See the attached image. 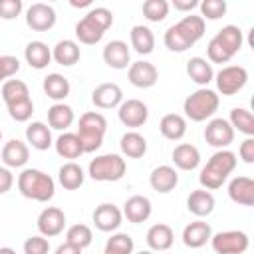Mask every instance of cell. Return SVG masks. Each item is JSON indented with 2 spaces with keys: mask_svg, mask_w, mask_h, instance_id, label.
I'll return each mask as SVG.
<instances>
[{
  "mask_svg": "<svg viewBox=\"0 0 254 254\" xmlns=\"http://www.w3.org/2000/svg\"><path fill=\"white\" fill-rule=\"evenodd\" d=\"M83 179H85L83 169H81L77 163L69 161V163H64V165L60 167L58 181H60V185H62L65 190H75V189H79V187L83 185Z\"/></svg>",
  "mask_w": 254,
  "mask_h": 254,
  "instance_id": "35",
  "label": "cell"
},
{
  "mask_svg": "<svg viewBox=\"0 0 254 254\" xmlns=\"http://www.w3.org/2000/svg\"><path fill=\"white\" fill-rule=\"evenodd\" d=\"M56 153L64 159H77L83 155V147H81V141L75 133H62L58 139H56Z\"/></svg>",
  "mask_w": 254,
  "mask_h": 254,
  "instance_id": "34",
  "label": "cell"
},
{
  "mask_svg": "<svg viewBox=\"0 0 254 254\" xmlns=\"http://www.w3.org/2000/svg\"><path fill=\"white\" fill-rule=\"evenodd\" d=\"M216 89L222 95H236L248 83V71L242 65H224L216 75Z\"/></svg>",
  "mask_w": 254,
  "mask_h": 254,
  "instance_id": "10",
  "label": "cell"
},
{
  "mask_svg": "<svg viewBox=\"0 0 254 254\" xmlns=\"http://www.w3.org/2000/svg\"><path fill=\"white\" fill-rule=\"evenodd\" d=\"M187 73L189 77L200 85V87H206L212 79H214V69H212V64L200 56H194L187 62Z\"/></svg>",
  "mask_w": 254,
  "mask_h": 254,
  "instance_id": "23",
  "label": "cell"
},
{
  "mask_svg": "<svg viewBox=\"0 0 254 254\" xmlns=\"http://www.w3.org/2000/svg\"><path fill=\"white\" fill-rule=\"evenodd\" d=\"M236 155L228 149H218L208 161L206 165L200 169L198 181L202 185L204 190H216L224 185V181L228 179V175L236 169Z\"/></svg>",
  "mask_w": 254,
  "mask_h": 254,
  "instance_id": "2",
  "label": "cell"
},
{
  "mask_svg": "<svg viewBox=\"0 0 254 254\" xmlns=\"http://www.w3.org/2000/svg\"><path fill=\"white\" fill-rule=\"evenodd\" d=\"M149 183H151L153 190L165 194V192H171L177 187L179 175H177V171L171 165H159L157 169H153V173L149 177Z\"/></svg>",
  "mask_w": 254,
  "mask_h": 254,
  "instance_id": "24",
  "label": "cell"
},
{
  "mask_svg": "<svg viewBox=\"0 0 254 254\" xmlns=\"http://www.w3.org/2000/svg\"><path fill=\"white\" fill-rule=\"evenodd\" d=\"M204 139L210 147L216 149H226L232 141H234V129L230 127V123L222 117L210 119L204 127Z\"/></svg>",
  "mask_w": 254,
  "mask_h": 254,
  "instance_id": "12",
  "label": "cell"
},
{
  "mask_svg": "<svg viewBox=\"0 0 254 254\" xmlns=\"http://www.w3.org/2000/svg\"><path fill=\"white\" fill-rule=\"evenodd\" d=\"M129 36H131V48L137 54L147 56L155 50V36L147 26H133Z\"/></svg>",
  "mask_w": 254,
  "mask_h": 254,
  "instance_id": "37",
  "label": "cell"
},
{
  "mask_svg": "<svg viewBox=\"0 0 254 254\" xmlns=\"http://www.w3.org/2000/svg\"><path fill=\"white\" fill-rule=\"evenodd\" d=\"M119 121L125 125V127H131V129H137L141 125H145L147 117H149V109L147 105L141 101V99H127V101H121L119 105Z\"/></svg>",
  "mask_w": 254,
  "mask_h": 254,
  "instance_id": "14",
  "label": "cell"
},
{
  "mask_svg": "<svg viewBox=\"0 0 254 254\" xmlns=\"http://www.w3.org/2000/svg\"><path fill=\"white\" fill-rule=\"evenodd\" d=\"M69 89H71V85H69L67 77H64L62 73H48L44 77V93L58 103H62L69 95Z\"/></svg>",
  "mask_w": 254,
  "mask_h": 254,
  "instance_id": "32",
  "label": "cell"
},
{
  "mask_svg": "<svg viewBox=\"0 0 254 254\" xmlns=\"http://www.w3.org/2000/svg\"><path fill=\"white\" fill-rule=\"evenodd\" d=\"M210 236H212V228L204 220L189 222L183 230V242L189 248H202L210 240Z\"/></svg>",
  "mask_w": 254,
  "mask_h": 254,
  "instance_id": "22",
  "label": "cell"
},
{
  "mask_svg": "<svg viewBox=\"0 0 254 254\" xmlns=\"http://www.w3.org/2000/svg\"><path fill=\"white\" fill-rule=\"evenodd\" d=\"M24 252L26 254H48L50 252V242L46 236L38 234V236H30L24 242Z\"/></svg>",
  "mask_w": 254,
  "mask_h": 254,
  "instance_id": "45",
  "label": "cell"
},
{
  "mask_svg": "<svg viewBox=\"0 0 254 254\" xmlns=\"http://www.w3.org/2000/svg\"><path fill=\"white\" fill-rule=\"evenodd\" d=\"M218 103H220V99H218L216 91H212V89H208V87H200V89H196L194 93H190V95L185 99L183 111H185V115H187L190 121L200 123V121L210 119V117L216 113Z\"/></svg>",
  "mask_w": 254,
  "mask_h": 254,
  "instance_id": "7",
  "label": "cell"
},
{
  "mask_svg": "<svg viewBox=\"0 0 254 254\" xmlns=\"http://www.w3.org/2000/svg\"><path fill=\"white\" fill-rule=\"evenodd\" d=\"M173 6L179 12H190L192 8L198 6V0H173Z\"/></svg>",
  "mask_w": 254,
  "mask_h": 254,
  "instance_id": "50",
  "label": "cell"
},
{
  "mask_svg": "<svg viewBox=\"0 0 254 254\" xmlns=\"http://www.w3.org/2000/svg\"><path fill=\"white\" fill-rule=\"evenodd\" d=\"M54 254H81V250L75 248V246H71V244H67V242H64V244H60V246L56 248Z\"/></svg>",
  "mask_w": 254,
  "mask_h": 254,
  "instance_id": "51",
  "label": "cell"
},
{
  "mask_svg": "<svg viewBox=\"0 0 254 254\" xmlns=\"http://www.w3.org/2000/svg\"><path fill=\"white\" fill-rule=\"evenodd\" d=\"M238 155L244 163H254V137H246L242 143H240V149H238Z\"/></svg>",
  "mask_w": 254,
  "mask_h": 254,
  "instance_id": "48",
  "label": "cell"
},
{
  "mask_svg": "<svg viewBox=\"0 0 254 254\" xmlns=\"http://www.w3.org/2000/svg\"><path fill=\"white\" fill-rule=\"evenodd\" d=\"M26 141L36 149V151H48L54 141H52V131L46 123L42 121H32L26 127Z\"/></svg>",
  "mask_w": 254,
  "mask_h": 254,
  "instance_id": "28",
  "label": "cell"
},
{
  "mask_svg": "<svg viewBox=\"0 0 254 254\" xmlns=\"http://www.w3.org/2000/svg\"><path fill=\"white\" fill-rule=\"evenodd\" d=\"M6 107H8V115H10L14 121H18V123L28 121V119L32 117V113H34V101H32V97L22 99V101H16V103L6 105Z\"/></svg>",
  "mask_w": 254,
  "mask_h": 254,
  "instance_id": "43",
  "label": "cell"
},
{
  "mask_svg": "<svg viewBox=\"0 0 254 254\" xmlns=\"http://www.w3.org/2000/svg\"><path fill=\"white\" fill-rule=\"evenodd\" d=\"M69 4L73 8H85V6H91V0H69Z\"/></svg>",
  "mask_w": 254,
  "mask_h": 254,
  "instance_id": "52",
  "label": "cell"
},
{
  "mask_svg": "<svg viewBox=\"0 0 254 254\" xmlns=\"http://www.w3.org/2000/svg\"><path fill=\"white\" fill-rule=\"evenodd\" d=\"M121 153L129 159H141L145 153H147V139L137 133V131H127L123 137H121Z\"/></svg>",
  "mask_w": 254,
  "mask_h": 254,
  "instance_id": "33",
  "label": "cell"
},
{
  "mask_svg": "<svg viewBox=\"0 0 254 254\" xmlns=\"http://www.w3.org/2000/svg\"><path fill=\"white\" fill-rule=\"evenodd\" d=\"M107 131V119L99 111H87L79 117L77 123V137L81 141L83 153H93L101 147L103 137Z\"/></svg>",
  "mask_w": 254,
  "mask_h": 254,
  "instance_id": "6",
  "label": "cell"
},
{
  "mask_svg": "<svg viewBox=\"0 0 254 254\" xmlns=\"http://www.w3.org/2000/svg\"><path fill=\"white\" fill-rule=\"evenodd\" d=\"M228 123H230V127H232L234 131H240V133H244L246 137H254V117H252V113H250L248 109H244V107H234V109L230 111Z\"/></svg>",
  "mask_w": 254,
  "mask_h": 254,
  "instance_id": "38",
  "label": "cell"
},
{
  "mask_svg": "<svg viewBox=\"0 0 254 254\" xmlns=\"http://www.w3.org/2000/svg\"><path fill=\"white\" fill-rule=\"evenodd\" d=\"M36 224H38V230H40L42 236L52 238V236H58V234L64 232V228H65V214L58 206H46L40 212Z\"/></svg>",
  "mask_w": 254,
  "mask_h": 254,
  "instance_id": "13",
  "label": "cell"
},
{
  "mask_svg": "<svg viewBox=\"0 0 254 254\" xmlns=\"http://www.w3.org/2000/svg\"><path fill=\"white\" fill-rule=\"evenodd\" d=\"M228 196L236 204L252 206L254 204V181L250 177H234L228 183Z\"/></svg>",
  "mask_w": 254,
  "mask_h": 254,
  "instance_id": "20",
  "label": "cell"
},
{
  "mask_svg": "<svg viewBox=\"0 0 254 254\" xmlns=\"http://www.w3.org/2000/svg\"><path fill=\"white\" fill-rule=\"evenodd\" d=\"M93 224L97 230L101 232H113L121 226L123 220V212L113 204V202H101L99 206H95L93 210Z\"/></svg>",
  "mask_w": 254,
  "mask_h": 254,
  "instance_id": "15",
  "label": "cell"
},
{
  "mask_svg": "<svg viewBox=\"0 0 254 254\" xmlns=\"http://www.w3.org/2000/svg\"><path fill=\"white\" fill-rule=\"evenodd\" d=\"M187 208H189V212H192L198 218L208 216L214 210V196H212V192L204 190V189L192 190L189 194V198H187Z\"/></svg>",
  "mask_w": 254,
  "mask_h": 254,
  "instance_id": "29",
  "label": "cell"
},
{
  "mask_svg": "<svg viewBox=\"0 0 254 254\" xmlns=\"http://www.w3.org/2000/svg\"><path fill=\"white\" fill-rule=\"evenodd\" d=\"M26 24L34 32H48L56 24V10L46 2H34L26 10Z\"/></svg>",
  "mask_w": 254,
  "mask_h": 254,
  "instance_id": "11",
  "label": "cell"
},
{
  "mask_svg": "<svg viewBox=\"0 0 254 254\" xmlns=\"http://www.w3.org/2000/svg\"><path fill=\"white\" fill-rule=\"evenodd\" d=\"M18 190L30 200L48 202L50 198H54L56 183L48 173L40 169H24L18 175Z\"/></svg>",
  "mask_w": 254,
  "mask_h": 254,
  "instance_id": "5",
  "label": "cell"
},
{
  "mask_svg": "<svg viewBox=\"0 0 254 254\" xmlns=\"http://www.w3.org/2000/svg\"><path fill=\"white\" fill-rule=\"evenodd\" d=\"M133 248H135L133 238L127 232H117L107 238L103 254H133Z\"/></svg>",
  "mask_w": 254,
  "mask_h": 254,
  "instance_id": "40",
  "label": "cell"
},
{
  "mask_svg": "<svg viewBox=\"0 0 254 254\" xmlns=\"http://www.w3.org/2000/svg\"><path fill=\"white\" fill-rule=\"evenodd\" d=\"M20 69V62L16 56H0V81H8V77L16 75Z\"/></svg>",
  "mask_w": 254,
  "mask_h": 254,
  "instance_id": "46",
  "label": "cell"
},
{
  "mask_svg": "<svg viewBox=\"0 0 254 254\" xmlns=\"http://www.w3.org/2000/svg\"><path fill=\"white\" fill-rule=\"evenodd\" d=\"M242 42H244V36H242V30L238 26H234V24L224 26L222 30L216 32V36L206 46L208 62L210 64H226V62H230L240 52Z\"/></svg>",
  "mask_w": 254,
  "mask_h": 254,
  "instance_id": "3",
  "label": "cell"
},
{
  "mask_svg": "<svg viewBox=\"0 0 254 254\" xmlns=\"http://www.w3.org/2000/svg\"><path fill=\"white\" fill-rule=\"evenodd\" d=\"M169 14V2L167 0H145L143 2V16L149 22H163Z\"/></svg>",
  "mask_w": 254,
  "mask_h": 254,
  "instance_id": "42",
  "label": "cell"
},
{
  "mask_svg": "<svg viewBox=\"0 0 254 254\" xmlns=\"http://www.w3.org/2000/svg\"><path fill=\"white\" fill-rule=\"evenodd\" d=\"M103 62L111 69H125L131 65V52L123 40H111L103 48Z\"/></svg>",
  "mask_w": 254,
  "mask_h": 254,
  "instance_id": "18",
  "label": "cell"
},
{
  "mask_svg": "<svg viewBox=\"0 0 254 254\" xmlns=\"http://www.w3.org/2000/svg\"><path fill=\"white\" fill-rule=\"evenodd\" d=\"M151 210H153L151 200L147 196H143V194H133L123 204V216L133 224H141V222L149 220Z\"/></svg>",
  "mask_w": 254,
  "mask_h": 254,
  "instance_id": "19",
  "label": "cell"
},
{
  "mask_svg": "<svg viewBox=\"0 0 254 254\" xmlns=\"http://www.w3.org/2000/svg\"><path fill=\"white\" fill-rule=\"evenodd\" d=\"M125 171H127V163L117 153L99 155V157L91 159L89 167H87V175L99 183H115V181L123 179Z\"/></svg>",
  "mask_w": 254,
  "mask_h": 254,
  "instance_id": "8",
  "label": "cell"
},
{
  "mask_svg": "<svg viewBox=\"0 0 254 254\" xmlns=\"http://www.w3.org/2000/svg\"><path fill=\"white\" fill-rule=\"evenodd\" d=\"M0 254H16V250L10 248V246H2V248H0Z\"/></svg>",
  "mask_w": 254,
  "mask_h": 254,
  "instance_id": "53",
  "label": "cell"
},
{
  "mask_svg": "<svg viewBox=\"0 0 254 254\" xmlns=\"http://www.w3.org/2000/svg\"><path fill=\"white\" fill-rule=\"evenodd\" d=\"M91 101L95 107L99 109H113V107H119L121 101H123V91L117 83L109 81V83H101L93 89L91 93Z\"/></svg>",
  "mask_w": 254,
  "mask_h": 254,
  "instance_id": "17",
  "label": "cell"
},
{
  "mask_svg": "<svg viewBox=\"0 0 254 254\" xmlns=\"http://www.w3.org/2000/svg\"><path fill=\"white\" fill-rule=\"evenodd\" d=\"M24 58L26 62L30 64V67L34 69H44L48 67V64L52 62V50L48 48V44L40 42V40H34L26 46L24 50Z\"/></svg>",
  "mask_w": 254,
  "mask_h": 254,
  "instance_id": "30",
  "label": "cell"
},
{
  "mask_svg": "<svg viewBox=\"0 0 254 254\" xmlns=\"http://www.w3.org/2000/svg\"><path fill=\"white\" fill-rule=\"evenodd\" d=\"M175 242V232L169 224H153L149 230H147V244L151 250H157V252H165L173 246Z\"/></svg>",
  "mask_w": 254,
  "mask_h": 254,
  "instance_id": "25",
  "label": "cell"
},
{
  "mask_svg": "<svg viewBox=\"0 0 254 254\" xmlns=\"http://www.w3.org/2000/svg\"><path fill=\"white\" fill-rule=\"evenodd\" d=\"M111 24H113V14H111V10H107V8H103V6L91 8V10L75 24V38H77L81 44L93 46V44L101 42L103 34L111 28Z\"/></svg>",
  "mask_w": 254,
  "mask_h": 254,
  "instance_id": "4",
  "label": "cell"
},
{
  "mask_svg": "<svg viewBox=\"0 0 254 254\" xmlns=\"http://www.w3.org/2000/svg\"><path fill=\"white\" fill-rule=\"evenodd\" d=\"M73 123V109L65 103H54L48 109V125L58 131H65Z\"/></svg>",
  "mask_w": 254,
  "mask_h": 254,
  "instance_id": "36",
  "label": "cell"
},
{
  "mask_svg": "<svg viewBox=\"0 0 254 254\" xmlns=\"http://www.w3.org/2000/svg\"><path fill=\"white\" fill-rule=\"evenodd\" d=\"M137 254H153L151 250H141V252H137Z\"/></svg>",
  "mask_w": 254,
  "mask_h": 254,
  "instance_id": "54",
  "label": "cell"
},
{
  "mask_svg": "<svg viewBox=\"0 0 254 254\" xmlns=\"http://www.w3.org/2000/svg\"><path fill=\"white\" fill-rule=\"evenodd\" d=\"M79 58H81L79 44L73 40H60L52 50V60H56V64H60L64 67L75 65L79 62Z\"/></svg>",
  "mask_w": 254,
  "mask_h": 254,
  "instance_id": "26",
  "label": "cell"
},
{
  "mask_svg": "<svg viewBox=\"0 0 254 254\" xmlns=\"http://www.w3.org/2000/svg\"><path fill=\"white\" fill-rule=\"evenodd\" d=\"M24 4L22 0H0V18L2 20H14L20 16Z\"/></svg>",
  "mask_w": 254,
  "mask_h": 254,
  "instance_id": "47",
  "label": "cell"
},
{
  "mask_svg": "<svg viewBox=\"0 0 254 254\" xmlns=\"http://www.w3.org/2000/svg\"><path fill=\"white\" fill-rule=\"evenodd\" d=\"M14 185V175L10 173L8 167H0V194L8 192Z\"/></svg>",
  "mask_w": 254,
  "mask_h": 254,
  "instance_id": "49",
  "label": "cell"
},
{
  "mask_svg": "<svg viewBox=\"0 0 254 254\" xmlns=\"http://www.w3.org/2000/svg\"><path fill=\"white\" fill-rule=\"evenodd\" d=\"M210 246L216 254H244L250 246V238L242 230H224L210 236Z\"/></svg>",
  "mask_w": 254,
  "mask_h": 254,
  "instance_id": "9",
  "label": "cell"
},
{
  "mask_svg": "<svg viewBox=\"0 0 254 254\" xmlns=\"http://www.w3.org/2000/svg\"><path fill=\"white\" fill-rule=\"evenodd\" d=\"M198 6H200V18L204 20H218V18H222L224 14H226V2L224 0H202V2H198Z\"/></svg>",
  "mask_w": 254,
  "mask_h": 254,
  "instance_id": "44",
  "label": "cell"
},
{
  "mask_svg": "<svg viewBox=\"0 0 254 254\" xmlns=\"http://www.w3.org/2000/svg\"><path fill=\"white\" fill-rule=\"evenodd\" d=\"M0 141H2V131H0Z\"/></svg>",
  "mask_w": 254,
  "mask_h": 254,
  "instance_id": "55",
  "label": "cell"
},
{
  "mask_svg": "<svg viewBox=\"0 0 254 254\" xmlns=\"http://www.w3.org/2000/svg\"><path fill=\"white\" fill-rule=\"evenodd\" d=\"M173 163L181 171H194L200 163V153L190 143H181L173 149Z\"/></svg>",
  "mask_w": 254,
  "mask_h": 254,
  "instance_id": "27",
  "label": "cell"
},
{
  "mask_svg": "<svg viewBox=\"0 0 254 254\" xmlns=\"http://www.w3.org/2000/svg\"><path fill=\"white\" fill-rule=\"evenodd\" d=\"M127 77H129V81H131L135 87L147 89V87H153V85L157 83V79H159V69H157L151 62L139 60V62H133V64L129 65Z\"/></svg>",
  "mask_w": 254,
  "mask_h": 254,
  "instance_id": "16",
  "label": "cell"
},
{
  "mask_svg": "<svg viewBox=\"0 0 254 254\" xmlns=\"http://www.w3.org/2000/svg\"><path fill=\"white\" fill-rule=\"evenodd\" d=\"M159 131L165 139L179 141L187 133V119L179 113H167V115H163V119L159 123Z\"/></svg>",
  "mask_w": 254,
  "mask_h": 254,
  "instance_id": "31",
  "label": "cell"
},
{
  "mask_svg": "<svg viewBox=\"0 0 254 254\" xmlns=\"http://www.w3.org/2000/svg\"><path fill=\"white\" fill-rule=\"evenodd\" d=\"M30 97V89L22 79H8L2 85V99L6 105H12L16 101L28 99Z\"/></svg>",
  "mask_w": 254,
  "mask_h": 254,
  "instance_id": "39",
  "label": "cell"
},
{
  "mask_svg": "<svg viewBox=\"0 0 254 254\" xmlns=\"http://www.w3.org/2000/svg\"><path fill=\"white\" fill-rule=\"evenodd\" d=\"M30 159V149L24 141L20 139H10L4 147H2V161L6 167L10 169H20L28 163Z\"/></svg>",
  "mask_w": 254,
  "mask_h": 254,
  "instance_id": "21",
  "label": "cell"
},
{
  "mask_svg": "<svg viewBox=\"0 0 254 254\" xmlns=\"http://www.w3.org/2000/svg\"><path fill=\"white\" fill-rule=\"evenodd\" d=\"M91 240H93V232H91V228L87 224H73L65 232V242L75 246V248H79V250L87 248L91 244Z\"/></svg>",
  "mask_w": 254,
  "mask_h": 254,
  "instance_id": "41",
  "label": "cell"
},
{
  "mask_svg": "<svg viewBox=\"0 0 254 254\" xmlns=\"http://www.w3.org/2000/svg\"><path fill=\"white\" fill-rule=\"evenodd\" d=\"M204 36V20L200 16H185L165 32V46L171 52H187Z\"/></svg>",
  "mask_w": 254,
  "mask_h": 254,
  "instance_id": "1",
  "label": "cell"
}]
</instances>
